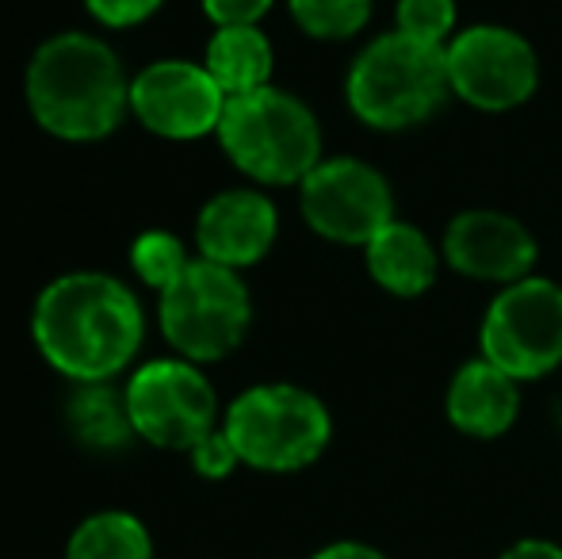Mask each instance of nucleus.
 I'll list each match as a JSON object with an SVG mask.
<instances>
[{
    "instance_id": "f257e3e1",
    "label": "nucleus",
    "mask_w": 562,
    "mask_h": 559,
    "mask_svg": "<svg viewBox=\"0 0 562 559\" xmlns=\"http://www.w3.org/2000/svg\"><path fill=\"white\" fill-rule=\"evenodd\" d=\"M31 337L43 360L74 383H112L146 337L142 303L108 272H66L38 291Z\"/></svg>"
},
{
    "instance_id": "f03ea898",
    "label": "nucleus",
    "mask_w": 562,
    "mask_h": 559,
    "mask_svg": "<svg viewBox=\"0 0 562 559\" xmlns=\"http://www.w3.org/2000/svg\"><path fill=\"white\" fill-rule=\"evenodd\" d=\"M23 97L46 135L100 142L131 112V77L104 38L61 31L31 54Z\"/></svg>"
},
{
    "instance_id": "7ed1b4c3",
    "label": "nucleus",
    "mask_w": 562,
    "mask_h": 559,
    "mask_svg": "<svg viewBox=\"0 0 562 559\" xmlns=\"http://www.w3.org/2000/svg\"><path fill=\"white\" fill-rule=\"evenodd\" d=\"M345 100L363 127L383 135L422 127L451 100L445 51L383 31L348 66Z\"/></svg>"
},
{
    "instance_id": "20e7f679",
    "label": "nucleus",
    "mask_w": 562,
    "mask_h": 559,
    "mask_svg": "<svg viewBox=\"0 0 562 559\" xmlns=\"http://www.w3.org/2000/svg\"><path fill=\"white\" fill-rule=\"evenodd\" d=\"M215 135L234 169L265 188L303 185L306 172L326 157L314 108L276 85L229 97Z\"/></svg>"
},
{
    "instance_id": "39448f33",
    "label": "nucleus",
    "mask_w": 562,
    "mask_h": 559,
    "mask_svg": "<svg viewBox=\"0 0 562 559\" xmlns=\"http://www.w3.org/2000/svg\"><path fill=\"white\" fill-rule=\"evenodd\" d=\"M223 429L245 468L291 476L322 460L334 440V418L314 391L299 383H257L223 414Z\"/></svg>"
},
{
    "instance_id": "423d86ee",
    "label": "nucleus",
    "mask_w": 562,
    "mask_h": 559,
    "mask_svg": "<svg viewBox=\"0 0 562 559\" xmlns=\"http://www.w3.org/2000/svg\"><path fill=\"white\" fill-rule=\"evenodd\" d=\"M157 322L177 357L192 365L226 360L252 326L249 283L237 269L192 257V265L157 295Z\"/></svg>"
},
{
    "instance_id": "0eeeda50",
    "label": "nucleus",
    "mask_w": 562,
    "mask_h": 559,
    "mask_svg": "<svg viewBox=\"0 0 562 559\" xmlns=\"http://www.w3.org/2000/svg\"><path fill=\"white\" fill-rule=\"evenodd\" d=\"M479 357L517 383H536L555 372L562 365V283L525 277L497 288L479 326Z\"/></svg>"
},
{
    "instance_id": "6e6552de",
    "label": "nucleus",
    "mask_w": 562,
    "mask_h": 559,
    "mask_svg": "<svg viewBox=\"0 0 562 559\" xmlns=\"http://www.w3.org/2000/svg\"><path fill=\"white\" fill-rule=\"evenodd\" d=\"M134 433L165 452H192L218 429V395L200 365L184 357L146 360L123 388Z\"/></svg>"
},
{
    "instance_id": "1a4fd4ad",
    "label": "nucleus",
    "mask_w": 562,
    "mask_h": 559,
    "mask_svg": "<svg viewBox=\"0 0 562 559\" xmlns=\"http://www.w3.org/2000/svg\"><path fill=\"white\" fill-rule=\"evenodd\" d=\"M451 97L474 112H513L540 89V58L528 35L505 23H471L445 46Z\"/></svg>"
},
{
    "instance_id": "9d476101",
    "label": "nucleus",
    "mask_w": 562,
    "mask_h": 559,
    "mask_svg": "<svg viewBox=\"0 0 562 559\" xmlns=\"http://www.w3.org/2000/svg\"><path fill=\"white\" fill-rule=\"evenodd\" d=\"M299 211L318 238L360 249L398 219L391 180L360 157H322L299 185Z\"/></svg>"
},
{
    "instance_id": "9b49d317",
    "label": "nucleus",
    "mask_w": 562,
    "mask_h": 559,
    "mask_svg": "<svg viewBox=\"0 0 562 559\" xmlns=\"http://www.w3.org/2000/svg\"><path fill=\"white\" fill-rule=\"evenodd\" d=\"M131 112L146 131L172 142L215 135L226 112V92L207 66L184 58H161L131 77Z\"/></svg>"
},
{
    "instance_id": "f8f14e48",
    "label": "nucleus",
    "mask_w": 562,
    "mask_h": 559,
    "mask_svg": "<svg viewBox=\"0 0 562 559\" xmlns=\"http://www.w3.org/2000/svg\"><path fill=\"white\" fill-rule=\"evenodd\" d=\"M440 254L451 272L479 283H494V288H509V283L536 277V261H540V242L509 211L494 208H474L459 211L445 226L440 238Z\"/></svg>"
},
{
    "instance_id": "ddd939ff",
    "label": "nucleus",
    "mask_w": 562,
    "mask_h": 559,
    "mask_svg": "<svg viewBox=\"0 0 562 559\" xmlns=\"http://www.w3.org/2000/svg\"><path fill=\"white\" fill-rule=\"evenodd\" d=\"M276 238H280V211L260 188H226L211 195L195 215L200 257L237 272L265 261Z\"/></svg>"
},
{
    "instance_id": "4468645a",
    "label": "nucleus",
    "mask_w": 562,
    "mask_h": 559,
    "mask_svg": "<svg viewBox=\"0 0 562 559\" xmlns=\"http://www.w3.org/2000/svg\"><path fill=\"white\" fill-rule=\"evenodd\" d=\"M451 429L474 440H497L520 418V383L486 357L456 368L445 395Z\"/></svg>"
},
{
    "instance_id": "2eb2a0df",
    "label": "nucleus",
    "mask_w": 562,
    "mask_h": 559,
    "mask_svg": "<svg viewBox=\"0 0 562 559\" xmlns=\"http://www.w3.org/2000/svg\"><path fill=\"white\" fill-rule=\"evenodd\" d=\"M363 261L368 272L386 295L398 299H422L425 291L437 283L445 254L437 242L422 231V226L406 223V219H391L375 238L363 246Z\"/></svg>"
},
{
    "instance_id": "dca6fc26",
    "label": "nucleus",
    "mask_w": 562,
    "mask_h": 559,
    "mask_svg": "<svg viewBox=\"0 0 562 559\" xmlns=\"http://www.w3.org/2000/svg\"><path fill=\"white\" fill-rule=\"evenodd\" d=\"M203 66L229 100L272 85L276 54L260 27H215Z\"/></svg>"
},
{
    "instance_id": "f3484780",
    "label": "nucleus",
    "mask_w": 562,
    "mask_h": 559,
    "mask_svg": "<svg viewBox=\"0 0 562 559\" xmlns=\"http://www.w3.org/2000/svg\"><path fill=\"white\" fill-rule=\"evenodd\" d=\"M66 425L74 440L89 452H123L134 433L126 395L112 383H77L66 403Z\"/></svg>"
},
{
    "instance_id": "a211bd4d",
    "label": "nucleus",
    "mask_w": 562,
    "mask_h": 559,
    "mask_svg": "<svg viewBox=\"0 0 562 559\" xmlns=\"http://www.w3.org/2000/svg\"><path fill=\"white\" fill-rule=\"evenodd\" d=\"M66 559H154V537L126 510H100L69 533Z\"/></svg>"
},
{
    "instance_id": "6ab92c4d",
    "label": "nucleus",
    "mask_w": 562,
    "mask_h": 559,
    "mask_svg": "<svg viewBox=\"0 0 562 559\" xmlns=\"http://www.w3.org/2000/svg\"><path fill=\"white\" fill-rule=\"evenodd\" d=\"M288 12L303 35L322 43H345L371 23L375 0H288Z\"/></svg>"
},
{
    "instance_id": "aec40b11",
    "label": "nucleus",
    "mask_w": 562,
    "mask_h": 559,
    "mask_svg": "<svg viewBox=\"0 0 562 559\" xmlns=\"http://www.w3.org/2000/svg\"><path fill=\"white\" fill-rule=\"evenodd\" d=\"M188 265H192V257H188L184 242L169 231H146V234H138L134 246H131L134 277L146 283V288H154L157 295H161V291L169 288V283L188 269Z\"/></svg>"
},
{
    "instance_id": "412c9836",
    "label": "nucleus",
    "mask_w": 562,
    "mask_h": 559,
    "mask_svg": "<svg viewBox=\"0 0 562 559\" xmlns=\"http://www.w3.org/2000/svg\"><path fill=\"white\" fill-rule=\"evenodd\" d=\"M394 31L445 51L459 35V8L456 0H394Z\"/></svg>"
},
{
    "instance_id": "4be33fe9",
    "label": "nucleus",
    "mask_w": 562,
    "mask_h": 559,
    "mask_svg": "<svg viewBox=\"0 0 562 559\" xmlns=\"http://www.w3.org/2000/svg\"><path fill=\"white\" fill-rule=\"evenodd\" d=\"M192 468H195V476H203V479H226L229 471L237 468V448L229 445V437H226V429L218 425L211 437H203L200 445L192 448Z\"/></svg>"
},
{
    "instance_id": "5701e85b",
    "label": "nucleus",
    "mask_w": 562,
    "mask_h": 559,
    "mask_svg": "<svg viewBox=\"0 0 562 559\" xmlns=\"http://www.w3.org/2000/svg\"><path fill=\"white\" fill-rule=\"evenodd\" d=\"M161 4L165 0H85L92 20L104 23V27H115V31L138 27V23H146Z\"/></svg>"
},
{
    "instance_id": "b1692460",
    "label": "nucleus",
    "mask_w": 562,
    "mask_h": 559,
    "mask_svg": "<svg viewBox=\"0 0 562 559\" xmlns=\"http://www.w3.org/2000/svg\"><path fill=\"white\" fill-rule=\"evenodd\" d=\"M276 0H203V12L215 27H260Z\"/></svg>"
},
{
    "instance_id": "393cba45",
    "label": "nucleus",
    "mask_w": 562,
    "mask_h": 559,
    "mask_svg": "<svg viewBox=\"0 0 562 559\" xmlns=\"http://www.w3.org/2000/svg\"><path fill=\"white\" fill-rule=\"evenodd\" d=\"M497 559H562V545H555V540H543V537H528V540L509 545Z\"/></svg>"
},
{
    "instance_id": "a878e982",
    "label": "nucleus",
    "mask_w": 562,
    "mask_h": 559,
    "mask_svg": "<svg viewBox=\"0 0 562 559\" xmlns=\"http://www.w3.org/2000/svg\"><path fill=\"white\" fill-rule=\"evenodd\" d=\"M311 559H386L379 548L363 545V540H334V545L318 548Z\"/></svg>"
}]
</instances>
